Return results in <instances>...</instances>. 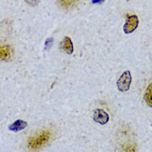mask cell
<instances>
[{"mask_svg": "<svg viewBox=\"0 0 152 152\" xmlns=\"http://www.w3.org/2000/svg\"><path fill=\"white\" fill-rule=\"evenodd\" d=\"M132 82V76L129 70L124 72L117 81V86L120 91L125 92L129 89Z\"/></svg>", "mask_w": 152, "mask_h": 152, "instance_id": "7a4b0ae2", "label": "cell"}, {"mask_svg": "<svg viewBox=\"0 0 152 152\" xmlns=\"http://www.w3.org/2000/svg\"><path fill=\"white\" fill-rule=\"evenodd\" d=\"M13 51L8 45H0V60L7 61L12 57Z\"/></svg>", "mask_w": 152, "mask_h": 152, "instance_id": "5b68a950", "label": "cell"}, {"mask_svg": "<svg viewBox=\"0 0 152 152\" xmlns=\"http://www.w3.org/2000/svg\"><path fill=\"white\" fill-rule=\"evenodd\" d=\"M27 125V122L22 120H17L15 122L12 124L11 125H10L8 126V129L14 132H18L24 129Z\"/></svg>", "mask_w": 152, "mask_h": 152, "instance_id": "52a82bcc", "label": "cell"}, {"mask_svg": "<svg viewBox=\"0 0 152 152\" xmlns=\"http://www.w3.org/2000/svg\"><path fill=\"white\" fill-rule=\"evenodd\" d=\"M124 152H136V147L132 144L126 145L124 148Z\"/></svg>", "mask_w": 152, "mask_h": 152, "instance_id": "30bf717a", "label": "cell"}, {"mask_svg": "<svg viewBox=\"0 0 152 152\" xmlns=\"http://www.w3.org/2000/svg\"><path fill=\"white\" fill-rule=\"evenodd\" d=\"M26 1L30 4H36L37 2V0H26Z\"/></svg>", "mask_w": 152, "mask_h": 152, "instance_id": "8fae6325", "label": "cell"}, {"mask_svg": "<svg viewBox=\"0 0 152 152\" xmlns=\"http://www.w3.org/2000/svg\"><path fill=\"white\" fill-rule=\"evenodd\" d=\"M51 137L50 131H42L32 137L28 142V148L32 152L39 151L48 142Z\"/></svg>", "mask_w": 152, "mask_h": 152, "instance_id": "6da1fadb", "label": "cell"}, {"mask_svg": "<svg viewBox=\"0 0 152 152\" xmlns=\"http://www.w3.org/2000/svg\"><path fill=\"white\" fill-rule=\"evenodd\" d=\"M58 3L64 8L70 9L77 3V0H58Z\"/></svg>", "mask_w": 152, "mask_h": 152, "instance_id": "9c48e42d", "label": "cell"}, {"mask_svg": "<svg viewBox=\"0 0 152 152\" xmlns=\"http://www.w3.org/2000/svg\"><path fill=\"white\" fill-rule=\"evenodd\" d=\"M104 1V0H93L92 2H93V3L96 4V3H102Z\"/></svg>", "mask_w": 152, "mask_h": 152, "instance_id": "7c38bea8", "label": "cell"}, {"mask_svg": "<svg viewBox=\"0 0 152 152\" xmlns=\"http://www.w3.org/2000/svg\"><path fill=\"white\" fill-rule=\"evenodd\" d=\"M93 120L99 124L104 125L108 122L109 115L103 109L97 108L94 111Z\"/></svg>", "mask_w": 152, "mask_h": 152, "instance_id": "3957f363", "label": "cell"}, {"mask_svg": "<svg viewBox=\"0 0 152 152\" xmlns=\"http://www.w3.org/2000/svg\"><path fill=\"white\" fill-rule=\"evenodd\" d=\"M138 24V18L136 15H132L128 17L126 24L124 26V30L127 34L134 31Z\"/></svg>", "mask_w": 152, "mask_h": 152, "instance_id": "277c9868", "label": "cell"}, {"mask_svg": "<svg viewBox=\"0 0 152 152\" xmlns=\"http://www.w3.org/2000/svg\"><path fill=\"white\" fill-rule=\"evenodd\" d=\"M144 98L146 104L152 108V83L147 88Z\"/></svg>", "mask_w": 152, "mask_h": 152, "instance_id": "ba28073f", "label": "cell"}, {"mask_svg": "<svg viewBox=\"0 0 152 152\" xmlns=\"http://www.w3.org/2000/svg\"><path fill=\"white\" fill-rule=\"evenodd\" d=\"M61 48L64 50L67 54H72L74 51V46L70 38L65 37L60 44Z\"/></svg>", "mask_w": 152, "mask_h": 152, "instance_id": "8992f818", "label": "cell"}]
</instances>
